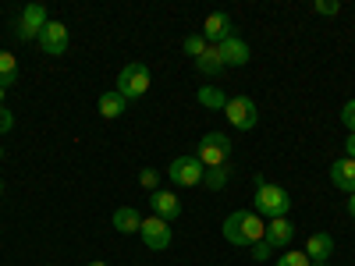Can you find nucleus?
<instances>
[{"mask_svg":"<svg viewBox=\"0 0 355 266\" xmlns=\"http://www.w3.org/2000/svg\"><path fill=\"white\" fill-rule=\"evenodd\" d=\"M167 177H171L174 185H182V188H196V185H202L206 167L196 157H174L171 167H167Z\"/></svg>","mask_w":355,"mask_h":266,"instance_id":"0eeeda50","label":"nucleus"},{"mask_svg":"<svg viewBox=\"0 0 355 266\" xmlns=\"http://www.w3.org/2000/svg\"><path fill=\"white\" fill-rule=\"evenodd\" d=\"M150 68H146L142 61H128L121 68V75H117V93H121L128 103L132 100H142L146 93H150Z\"/></svg>","mask_w":355,"mask_h":266,"instance_id":"20e7f679","label":"nucleus"},{"mask_svg":"<svg viewBox=\"0 0 355 266\" xmlns=\"http://www.w3.org/2000/svg\"><path fill=\"white\" fill-rule=\"evenodd\" d=\"M0 107H4V89H0Z\"/></svg>","mask_w":355,"mask_h":266,"instance_id":"2f4dec72","label":"nucleus"},{"mask_svg":"<svg viewBox=\"0 0 355 266\" xmlns=\"http://www.w3.org/2000/svg\"><path fill=\"white\" fill-rule=\"evenodd\" d=\"M139 185H142V188H150V192H157V185H160V174H157L153 167L139 170Z\"/></svg>","mask_w":355,"mask_h":266,"instance_id":"b1692460","label":"nucleus"},{"mask_svg":"<svg viewBox=\"0 0 355 266\" xmlns=\"http://www.w3.org/2000/svg\"><path fill=\"white\" fill-rule=\"evenodd\" d=\"M217 50H220V61H224V68H245V64L252 61V50H249V43H245V39H239V36L224 39Z\"/></svg>","mask_w":355,"mask_h":266,"instance_id":"9b49d317","label":"nucleus"},{"mask_svg":"<svg viewBox=\"0 0 355 266\" xmlns=\"http://www.w3.org/2000/svg\"><path fill=\"white\" fill-rule=\"evenodd\" d=\"M40 50L46 53V57H61L64 50H68V43H71V33H68V25L64 21H46V28L40 33Z\"/></svg>","mask_w":355,"mask_h":266,"instance_id":"1a4fd4ad","label":"nucleus"},{"mask_svg":"<svg viewBox=\"0 0 355 266\" xmlns=\"http://www.w3.org/2000/svg\"><path fill=\"white\" fill-rule=\"evenodd\" d=\"M302 252L309 256V263H327L331 252H334V238H331L327 231H316V234H309V238H306V249Z\"/></svg>","mask_w":355,"mask_h":266,"instance_id":"2eb2a0df","label":"nucleus"},{"mask_svg":"<svg viewBox=\"0 0 355 266\" xmlns=\"http://www.w3.org/2000/svg\"><path fill=\"white\" fill-rule=\"evenodd\" d=\"M85 266H107V263L103 259H93V263H85Z\"/></svg>","mask_w":355,"mask_h":266,"instance_id":"7c9ffc66","label":"nucleus"},{"mask_svg":"<svg viewBox=\"0 0 355 266\" xmlns=\"http://www.w3.org/2000/svg\"><path fill=\"white\" fill-rule=\"evenodd\" d=\"M110 224H114V231H121V234H139L142 213L135 210V206H117L114 217H110Z\"/></svg>","mask_w":355,"mask_h":266,"instance_id":"dca6fc26","label":"nucleus"},{"mask_svg":"<svg viewBox=\"0 0 355 266\" xmlns=\"http://www.w3.org/2000/svg\"><path fill=\"white\" fill-rule=\"evenodd\" d=\"M270 256H274V245L266 242V238L252 245V259H256V263H266V259H270Z\"/></svg>","mask_w":355,"mask_h":266,"instance_id":"bb28decb","label":"nucleus"},{"mask_svg":"<svg viewBox=\"0 0 355 266\" xmlns=\"http://www.w3.org/2000/svg\"><path fill=\"white\" fill-rule=\"evenodd\" d=\"M11 128H15V114L8 107H0V135H8Z\"/></svg>","mask_w":355,"mask_h":266,"instance_id":"cd10ccee","label":"nucleus"},{"mask_svg":"<svg viewBox=\"0 0 355 266\" xmlns=\"http://www.w3.org/2000/svg\"><path fill=\"white\" fill-rule=\"evenodd\" d=\"M348 217H352V220H355V192H352V195H348Z\"/></svg>","mask_w":355,"mask_h":266,"instance_id":"c756f323","label":"nucleus"},{"mask_svg":"<svg viewBox=\"0 0 355 266\" xmlns=\"http://www.w3.org/2000/svg\"><path fill=\"white\" fill-rule=\"evenodd\" d=\"M18 82V61H15V53H8V50H0V89H8Z\"/></svg>","mask_w":355,"mask_h":266,"instance_id":"aec40b11","label":"nucleus"},{"mask_svg":"<svg viewBox=\"0 0 355 266\" xmlns=\"http://www.w3.org/2000/svg\"><path fill=\"white\" fill-rule=\"evenodd\" d=\"M125 107H128V100L117 93V89H110V93H103L100 96V117H107V121H114V117H121L125 114Z\"/></svg>","mask_w":355,"mask_h":266,"instance_id":"a211bd4d","label":"nucleus"},{"mask_svg":"<svg viewBox=\"0 0 355 266\" xmlns=\"http://www.w3.org/2000/svg\"><path fill=\"white\" fill-rule=\"evenodd\" d=\"M231 153H234V142H231V135H224V132H206V135L199 139L196 160H199L206 170H214V167H227Z\"/></svg>","mask_w":355,"mask_h":266,"instance_id":"7ed1b4c3","label":"nucleus"},{"mask_svg":"<svg viewBox=\"0 0 355 266\" xmlns=\"http://www.w3.org/2000/svg\"><path fill=\"white\" fill-rule=\"evenodd\" d=\"M274 266H313V263H309V256H306V252L288 249L284 256H277V263H274Z\"/></svg>","mask_w":355,"mask_h":266,"instance_id":"4be33fe9","label":"nucleus"},{"mask_svg":"<svg viewBox=\"0 0 355 266\" xmlns=\"http://www.w3.org/2000/svg\"><path fill=\"white\" fill-rule=\"evenodd\" d=\"M206 46H210V43L202 39V33H192V36H185V39H182V50H185V57H192V61L206 53Z\"/></svg>","mask_w":355,"mask_h":266,"instance_id":"412c9836","label":"nucleus"},{"mask_svg":"<svg viewBox=\"0 0 355 266\" xmlns=\"http://www.w3.org/2000/svg\"><path fill=\"white\" fill-rule=\"evenodd\" d=\"M0 160H4V145H0Z\"/></svg>","mask_w":355,"mask_h":266,"instance_id":"f704fd0d","label":"nucleus"},{"mask_svg":"<svg viewBox=\"0 0 355 266\" xmlns=\"http://www.w3.org/2000/svg\"><path fill=\"white\" fill-rule=\"evenodd\" d=\"M331 185H334V188H341L345 195H352V192H355V160L341 157V160H334V163H331Z\"/></svg>","mask_w":355,"mask_h":266,"instance_id":"4468645a","label":"nucleus"},{"mask_svg":"<svg viewBox=\"0 0 355 266\" xmlns=\"http://www.w3.org/2000/svg\"><path fill=\"white\" fill-rule=\"evenodd\" d=\"M234 36V18L227 11H214V15H206L202 21V39L210 43V46H220L224 39Z\"/></svg>","mask_w":355,"mask_h":266,"instance_id":"9d476101","label":"nucleus"},{"mask_svg":"<svg viewBox=\"0 0 355 266\" xmlns=\"http://www.w3.org/2000/svg\"><path fill=\"white\" fill-rule=\"evenodd\" d=\"M220 234H224V242L234 245V249H252L256 242H263L266 224H263V217L256 210H234V213L224 217Z\"/></svg>","mask_w":355,"mask_h":266,"instance_id":"f257e3e1","label":"nucleus"},{"mask_svg":"<svg viewBox=\"0 0 355 266\" xmlns=\"http://www.w3.org/2000/svg\"><path fill=\"white\" fill-rule=\"evenodd\" d=\"M46 266H50V263H46Z\"/></svg>","mask_w":355,"mask_h":266,"instance_id":"c9c22d12","label":"nucleus"},{"mask_svg":"<svg viewBox=\"0 0 355 266\" xmlns=\"http://www.w3.org/2000/svg\"><path fill=\"white\" fill-rule=\"evenodd\" d=\"M266 242L274 249H291V238H295V224L288 217H277V220H266Z\"/></svg>","mask_w":355,"mask_h":266,"instance_id":"ddd939ff","label":"nucleus"},{"mask_svg":"<svg viewBox=\"0 0 355 266\" xmlns=\"http://www.w3.org/2000/svg\"><path fill=\"white\" fill-rule=\"evenodd\" d=\"M210 188H224L227 185V167H214V170H206V177H202Z\"/></svg>","mask_w":355,"mask_h":266,"instance_id":"5701e85b","label":"nucleus"},{"mask_svg":"<svg viewBox=\"0 0 355 266\" xmlns=\"http://www.w3.org/2000/svg\"><path fill=\"white\" fill-rule=\"evenodd\" d=\"M0 195H4V177H0Z\"/></svg>","mask_w":355,"mask_h":266,"instance_id":"473e14b6","label":"nucleus"},{"mask_svg":"<svg viewBox=\"0 0 355 266\" xmlns=\"http://www.w3.org/2000/svg\"><path fill=\"white\" fill-rule=\"evenodd\" d=\"M46 21H50V15H46L43 4H28V8H21V15H18V21H15V36H18L21 43H33V39H40V33L46 28Z\"/></svg>","mask_w":355,"mask_h":266,"instance_id":"423d86ee","label":"nucleus"},{"mask_svg":"<svg viewBox=\"0 0 355 266\" xmlns=\"http://www.w3.org/2000/svg\"><path fill=\"white\" fill-rule=\"evenodd\" d=\"M139 238H142V245H146V249L164 252V249H171L174 234H171V224H167V220H160V217H142Z\"/></svg>","mask_w":355,"mask_h":266,"instance_id":"6e6552de","label":"nucleus"},{"mask_svg":"<svg viewBox=\"0 0 355 266\" xmlns=\"http://www.w3.org/2000/svg\"><path fill=\"white\" fill-rule=\"evenodd\" d=\"M224 117L231 128L239 132H252L259 125V107L252 96H227V107H224Z\"/></svg>","mask_w":355,"mask_h":266,"instance_id":"39448f33","label":"nucleus"},{"mask_svg":"<svg viewBox=\"0 0 355 266\" xmlns=\"http://www.w3.org/2000/svg\"><path fill=\"white\" fill-rule=\"evenodd\" d=\"M345 157L355 160V135H348V142H345Z\"/></svg>","mask_w":355,"mask_h":266,"instance_id":"c85d7f7f","label":"nucleus"},{"mask_svg":"<svg viewBox=\"0 0 355 266\" xmlns=\"http://www.w3.org/2000/svg\"><path fill=\"white\" fill-rule=\"evenodd\" d=\"M196 71L206 75V78H217L224 71V61H220V50L217 46H206L202 57H196Z\"/></svg>","mask_w":355,"mask_h":266,"instance_id":"f3484780","label":"nucleus"},{"mask_svg":"<svg viewBox=\"0 0 355 266\" xmlns=\"http://www.w3.org/2000/svg\"><path fill=\"white\" fill-rule=\"evenodd\" d=\"M313 266H331V263H313Z\"/></svg>","mask_w":355,"mask_h":266,"instance_id":"72a5a7b5","label":"nucleus"},{"mask_svg":"<svg viewBox=\"0 0 355 266\" xmlns=\"http://www.w3.org/2000/svg\"><path fill=\"white\" fill-rule=\"evenodd\" d=\"M313 11H316V15H323V18H334V15L341 11V4H338V0H316Z\"/></svg>","mask_w":355,"mask_h":266,"instance_id":"393cba45","label":"nucleus"},{"mask_svg":"<svg viewBox=\"0 0 355 266\" xmlns=\"http://www.w3.org/2000/svg\"><path fill=\"white\" fill-rule=\"evenodd\" d=\"M150 210H153V217H160V220H178L182 217V199H178L174 192H164V188H157L153 195H150Z\"/></svg>","mask_w":355,"mask_h":266,"instance_id":"f8f14e48","label":"nucleus"},{"mask_svg":"<svg viewBox=\"0 0 355 266\" xmlns=\"http://www.w3.org/2000/svg\"><path fill=\"white\" fill-rule=\"evenodd\" d=\"M196 100H199L206 110H224V107H227V96H224L220 85H202L199 93H196Z\"/></svg>","mask_w":355,"mask_h":266,"instance_id":"6ab92c4d","label":"nucleus"},{"mask_svg":"<svg viewBox=\"0 0 355 266\" xmlns=\"http://www.w3.org/2000/svg\"><path fill=\"white\" fill-rule=\"evenodd\" d=\"M341 125L348 128V135H355V100H348L341 107Z\"/></svg>","mask_w":355,"mask_h":266,"instance_id":"a878e982","label":"nucleus"},{"mask_svg":"<svg viewBox=\"0 0 355 266\" xmlns=\"http://www.w3.org/2000/svg\"><path fill=\"white\" fill-rule=\"evenodd\" d=\"M256 213L266 217V220H277V217H288L291 213V192L284 185H274V181H263V177H256Z\"/></svg>","mask_w":355,"mask_h":266,"instance_id":"f03ea898","label":"nucleus"}]
</instances>
